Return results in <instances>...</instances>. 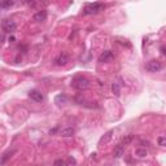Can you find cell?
Wrapping results in <instances>:
<instances>
[{
	"mask_svg": "<svg viewBox=\"0 0 166 166\" xmlns=\"http://www.w3.org/2000/svg\"><path fill=\"white\" fill-rule=\"evenodd\" d=\"M71 86L78 91H86V90H88V87H90V80L83 75H78V77L73 78Z\"/></svg>",
	"mask_w": 166,
	"mask_h": 166,
	"instance_id": "1",
	"label": "cell"
},
{
	"mask_svg": "<svg viewBox=\"0 0 166 166\" xmlns=\"http://www.w3.org/2000/svg\"><path fill=\"white\" fill-rule=\"evenodd\" d=\"M105 9V5L101 3H88V4L84 5L83 8V14L84 16H90V14H96L100 13L101 11Z\"/></svg>",
	"mask_w": 166,
	"mask_h": 166,
	"instance_id": "2",
	"label": "cell"
},
{
	"mask_svg": "<svg viewBox=\"0 0 166 166\" xmlns=\"http://www.w3.org/2000/svg\"><path fill=\"white\" fill-rule=\"evenodd\" d=\"M145 69L151 73H156V71H160L162 69V63L158 60H151L149 63L145 64Z\"/></svg>",
	"mask_w": 166,
	"mask_h": 166,
	"instance_id": "3",
	"label": "cell"
},
{
	"mask_svg": "<svg viewBox=\"0 0 166 166\" xmlns=\"http://www.w3.org/2000/svg\"><path fill=\"white\" fill-rule=\"evenodd\" d=\"M1 26H3V30L5 32H9V34H12V32H14L17 30V24L13 19H4Z\"/></svg>",
	"mask_w": 166,
	"mask_h": 166,
	"instance_id": "4",
	"label": "cell"
},
{
	"mask_svg": "<svg viewBox=\"0 0 166 166\" xmlns=\"http://www.w3.org/2000/svg\"><path fill=\"white\" fill-rule=\"evenodd\" d=\"M70 60V56L68 52H61L58 56L55 58V64L57 65V66H65L68 63H69Z\"/></svg>",
	"mask_w": 166,
	"mask_h": 166,
	"instance_id": "5",
	"label": "cell"
},
{
	"mask_svg": "<svg viewBox=\"0 0 166 166\" xmlns=\"http://www.w3.org/2000/svg\"><path fill=\"white\" fill-rule=\"evenodd\" d=\"M16 152H17V149H16V148H12V149H8V151H5L4 153L0 156V165L6 164V162H8V161L13 157V155H14Z\"/></svg>",
	"mask_w": 166,
	"mask_h": 166,
	"instance_id": "6",
	"label": "cell"
},
{
	"mask_svg": "<svg viewBox=\"0 0 166 166\" xmlns=\"http://www.w3.org/2000/svg\"><path fill=\"white\" fill-rule=\"evenodd\" d=\"M113 134H114V131H113V130H109V131H106L105 134H104L101 138H100V140H99V147H103V145H106L108 143H110V140L113 139Z\"/></svg>",
	"mask_w": 166,
	"mask_h": 166,
	"instance_id": "7",
	"label": "cell"
},
{
	"mask_svg": "<svg viewBox=\"0 0 166 166\" xmlns=\"http://www.w3.org/2000/svg\"><path fill=\"white\" fill-rule=\"evenodd\" d=\"M29 96H30L31 100H34V101H37V103H42L44 100L43 93L39 90H31L30 92H29Z\"/></svg>",
	"mask_w": 166,
	"mask_h": 166,
	"instance_id": "8",
	"label": "cell"
},
{
	"mask_svg": "<svg viewBox=\"0 0 166 166\" xmlns=\"http://www.w3.org/2000/svg\"><path fill=\"white\" fill-rule=\"evenodd\" d=\"M113 58H114V55L112 51H104L99 57V63H110Z\"/></svg>",
	"mask_w": 166,
	"mask_h": 166,
	"instance_id": "9",
	"label": "cell"
},
{
	"mask_svg": "<svg viewBox=\"0 0 166 166\" xmlns=\"http://www.w3.org/2000/svg\"><path fill=\"white\" fill-rule=\"evenodd\" d=\"M45 18H47V11H44V9H42V11L37 12L34 16H32V19H34L35 22L45 21Z\"/></svg>",
	"mask_w": 166,
	"mask_h": 166,
	"instance_id": "10",
	"label": "cell"
},
{
	"mask_svg": "<svg viewBox=\"0 0 166 166\" xmlns=\"http://www.w3.org/2000/svg\"><path fill=\"white\" fill-rule=\"evenodd\" d=\"M74 134H75V131H74L73 127H65L63 130H60V135L63 138H73Z\"/></svg>",
	"mask_w": 166,
	"mask_h": 166,
	"instance_id": "11",
	"label": "cell"
},
{
	"mask_svg": "<svg viewBox=\"0 0 166 166\" xmlns=\"http://www.w3.org/2000/svg\"><path fill=\"white\" fill-rule=\"evenodd\" d=\"M68 97L66 95H64V93H58V95L55 97V103L57 104V105H65V104H68Z\"/></svg>",
	"mask_w": 166,
	"mask_h": 166,
	"instance_id": "12",
	"label": "cell"
},
{
	"mask_svg": "<svg viewBox=\"0 0 166 166\" xmlns=\"http://www.w3.org/2000/svg\"><path fill=\"white\" fill-rule=\"evenodd\" d=\"M135 156L139 158H144L148 156V151L145 147H140V148H136L135 149Z\"/></svg>",
	"mask_w": 166,
	"mask_h": 166,
	"instance_id": "13",
	"label": "cell"
},
{
	"mask_svg": "<svg viewBox=\"0 0 166 166\" xmlns=\"http://www.w3.org/2000/svg\"><path fill=\"white\" fill-rule=\"evenodd\" d=\"M123 153H125V147H122V145L118 143V144L116 145V148H114V157L116 158H121L123 156Z\"/></svg>",
	"mask_w": 166,
	"mask_h": 166,
	"instance_id": "14",
	"label": "cell"
},
{
	"mask_svg": "<svg viewBox=\"0 0 166 166\" xmlns=\"http://www.w3.org/2000/svg\"><path fill=\"white\" fill-rule=\"evenodd\" d=\"M132 139H134V135H132V134H129V135L123 136V138L121 139V142H119V144H121L122 147H126V145H129L130 143L132 142Z\"/></svg>",
	"mask_w": 166,
	"mask_h": 166,
	"instance_id": "15",
	"label": "cell"
},
{
	"mask_svg": "<svg viewBox=\"0 0 166 166\" xmlns=\"http://www.w3.org/2000/svg\"><path fill=\"white\" fill-rule=\"evenodd\" d=\"M14 4L13 0H0V9H8Z\"/></svg>",
	"mask_w": 166,
	"mask_h": 166,
	"instance_id": "16",
	"label": "cell"
},
{
	"mask_svg": "<svg viewBox=\"0 0 166 166\" xmlns=\"http://www.w3.org/2000/svg\"><path fill=\"white\" fill-rule=\"evenodd\" d=\"M121 84L119 83H117V82H114L112 84V92H113V95L114 96H119L121 95Z\"/></svg>",
	"mask_w": 166,
	"mask_h": 166,
	"instance_id": "17",
	"label": "cell"
},
{
	"mask_svg": "<svg viewBox=\"0 0 166 166\" xmlns=\"http://www.w3.org/2000/svg\"><path fill=\"white\" fill-rule=\"evenodd\" d=\"M157 143H158V145H161V147H165V145H166V138H165V136H158V138H157Z\"/></svg>",
	"mask_w": 166,
	"mask_h": 166,
	"instance_id": "18",
	"label": "cell"
},
{
	"mask_svg": "<svg viewBox=\"0 0 166 166\" xmlns=\"http://www.w3.org/2000/svg\"><path fill=\"white\" fill-rule=\"evenodd\" d=\"M75 164H77V160H75V158H73V157H69V158H68L66 165H75Z\"/></svg>",
	"mask_w": 166,
	"mask_h": 166,
	"instance_id": "19",
	"label": "cell"
},
{
	"mask_svg": "<svg viewBox=\"0 0 166 166\" xmlns=\"http://www.w3.org/2000/svg\"><path fill=\"white\" fill-rule=\"evenodd\" d=\"M58 130H60V126H56V127L51 129V130H50V132H48V134H50V135H55V134H56V132L58 131Z\"/></svg>",
	"mask_w": 166,
	"mask_h": 166,
	"instance_id": "20",
	"label": "cell"
},
{
	"mask_svg": "<svg viewBox=\"0 0 166 166\" xmlns=\"http://www.w3.org/2000/svg\"><path fill=\"white\" fill-rule=\"evenodd\" d=\"M18 51H22V53H26V52H27V45H19L18 47Z\"/></svg>",
	"mask_w": 166,
	"mask_h": 166,
	"instance_id": "21",
	"label": "cell"
},
{
	"mask_svg": "<svg viewBox=\"0 0 166 166\" xmlns=\"http://www.w3.org/2000/svg\"><path fill=\"white\" fill-rule=\"evenodd\" d=\"M26 3H27V5H30V6H35L37 5V0H25Z\"/></svg>",
	"mask_w": 166,
	"mask_h": 166,
	"instance_id": "22",
	"label": "cell"
},
{
	"mask_svg": "<svg viewBox=\"0 0 166 166\" xmlns=\"http://www.w3.org/2000/svg\"><path fill=\"white\" fill-rule=\"evenodd\" d=\"M140 145H143V147H149L151 143H149L148 140H144V139H143V140H140Z\"/></svg>",
	"mask_w": 166,
	"mask_h": 166,
	"instance_id": "23",
	"label": "cell"
},
{
	"mask_svg": "<svg viewBox=\"0 0 166 166\" xmlns=\"http://www.w3.org/2000/svg\"><path fill=\"white\" fill-rule=\"evenodd\" d=\"M55 165H66V161H64V160H56V161H55Z\"/></svg>",
	"mask_w": 166,
	"mask_h": 166,
	"instance_id": "24",
	"label": "cell"
},
{
	"mask_svg": "<svg viewBox=\"0 0 166 166\" xmlns=\"http://www.w3.org/2000/svg\"><path fill=\"white\" fill-rule=\"evenodd\" d=\"M161 55H162V56H165V55H166V52H165V47H164V45H162V47H161Z\"/></svg>",
	"mask_w": 166,
	"mask_h": 166,
	"instance_id": "25",
	"label": "cell"
},
{
	"mask_svg": "<svg viewBox=\"0 0 166 166\" xmlns=\"http://www.w3.org/2000/svg\"><path fill=\"white\" fill-rule=\"evenodd\" d=\"M96 153H92V155H91V160H96Z\"/></svg>",
	"mask_w": 166,
	"mask_h": 166,
	"instance_id": "26",
	"label": "cell"
}]
</instances>
